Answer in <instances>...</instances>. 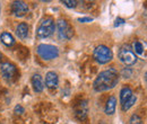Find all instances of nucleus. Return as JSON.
Listing matches in <instances>:
<instances>
[{"mask_svg": "<svg viewBox=\"0 0 147 124\" xmlns=\"http://www.w3.org/2000/svg\"><path fill=\"white\" fill-rule=\"evenodd\" d=\"M118 56L120 59V61L122 63H125L126 66H134L137 62V55L134 53L130 45H122L118 52Z\"/></svg>", "mask_w": 147, "mask_h": 124, "instance_id": "nucleus-3", "label": "nucleus"}, {"mask_svg": "<svg viewBox=\"0 0 147 124\" xmlns=\"http://www.w3.org/2000/svg\"><path fill=\"white\" fill-rule=\"evenodd\" d=\"M112 58H113L112 51L105 45H98L94 50V59L100 64H105V63L110 62Z\"/></svg>", "mask_w": 147, "mask_h": 124, "instance_id": "nucleus-5", "label": "nucleus"}, {"mask_svg": "<svg viewBox=\"0 0 147 124\" xmlns=\"http://www.w3.org/2000/svg\"><path fill=\"white\" fill-rule=\"evenodd\" d=\"M123 24H125V19H122V18H117V19H115V24H114V26L118 27V26L123 25Z\"/></svg>", "mask_w": 147, "mask_h": 124, "instance_id": "nucleus-20", "label": "nucleus"}, {"mask_svg": "<svg viewBox=\"0 0 147 124\" xmlns=\"http://www.w3.org/2000/svg\"><path fill=\"white\" fill-rule=\"evenodd\" d=\"M136 101H137V97H136L135 95H132V96H131V98H130L129 101H127L123 105H121V106H122V111H125V112H126V111L130 109L131 107L134 106V104L136 103Z\"/></svg>", "mask_w": 147, "mask_h": 124, "instance_id": "nucleus-16", "label": "nucleus"}, {"mask_svg": "<svg viewBox=\"0 0 147 124\" xmlns=\"http://www.w3.org/2000/svg\"><path fill=\"white\" fill-rule=\"evenodd\" d=\"M115 107H117V99H115L114 96H111L107 102V105H105V114H108V115L114 114L115 113Z\"/></svg>", "mask_w": 147, "mask_h": 124, "instance_id": "nucleus-12", "label": "nucleus"}, {"mask_svg": "<svg viewBox=\"0 0 147 124\" xmlns=\"http://www.w3.org/2000/svg\"><path fill=\"white\" fill-rule=\"evenodd\" d=\"M36 52L43 60H53L59 56L58 48L50 44H40L37 46Z\"/></svg>", "mask_w": 147, "mask_h": 124, "instance_id": "nucleus-4", "label": "nucleus"}, {"mask_svg": "<svg viewBox=\"0 0 147 124\" xmlns=\"http://www.w3.org/2000/svg\"><path fill=\"white\" fill-rule=\"evenodd\" d=\"M132 95H134V94H132L131 88H129V87H123V88L121 89V91H120V103H121V105H123L127 101H129Z\"/></svg>", "mask_w": 147, "mask_h": 124, "instance_id": "nucleus-14", "label": "nucleus"}, {"mask_svg": "<svg viewBox=\"0 0 147 124\" xmlns=\"http://www.w3.org/2000/svg\"><path fill=\"white\" fill-rule=\"evenodd\" d=\"M15 113L16 114H23L24 113V108L20 106V105H17V106L15 107Z\"/></svg>", "mask_w": 147, "mask_h": 124, "instance_id": "nucleus-21", "label": "nucleus"}, {"mask_svg": "<svg viewBox=\"0 0 147 124\" xmlns=\"http://www.w3.org/2000/svg\"><path fill=\"white\" fill-rule=\"evenodd\" d=\"M0 68H1L0 69L1 70V74H2V77L6 80H11L14 78V76L16 73V68H15L14 64H11L9 62H5V63L1 64Z\"/></svg>", "mask_w": 147, "mask_h": 124, "instance_id": "nucleus-7", "label": "nucleus"}, {"mask_svg": "<svg viewBox=\"0 0 147 124\" xmlns=\"http://www.w3.org/2000/svg\"><path fill=\"white\" fill-rule=\"evenodd\" d=\"M13 14L17 17H23L28 11V6L24 1H14L13 2Z\"/></svg>", "mask_w": 147, "mask_h": 124, "instance_id": "nucleus-8", "label": "nucleus"}, {"mask_svg": "<svg viewBox=\"0 0 147 124\" xmlns=\"http://www.w3.org/2000/svg\"><path fill=\"white\" fill-rule=\"evenodd\" d=\"M57 28H58V34L59 37L62 40H70L74 35L73 27L63 19H60L57 24Z\"/></svg>", "mask_w": 147, "mask_h": 124, "instance_id": "nucleus-6", "label": "nucleus"}, {"mask_svg": "<svg viewBox=\"0 0 147 124\" xmlns=\"http://www.w3.org/2000/svg\"><path fill=\"white\" fill-rule=\"evenodd\" d=\"M55 20L52 18H45L41 21L38 28L36 31L37 37L40 38H47L49 36H51L55 33Z\"/></svg>", "mask_w": 147, "mask_h": 124, "instance_id": "nucleus-2", "label": "nucleus"}, {"mask_svg": "<svg viewBox=\"0 0 147 124\" xmlns=\"http://www.w3.org/2000/svg\"><path fill=\"white\" fill-rule=\"evenodd\" d=\"M16 34H17V36L20 40H25L28 36V26H27V24H25V23L19 24L17 26V28H16Z\"/></svg>", "mask_w": 147, "mask_h": 124, "instance_id": "nucleus-13", "label": "nucleus"}, {"mask_svg": "<svg viewBox=\"0 0 147 124\" xmlns=\"http://www.w3.org/2000/svg\"><path fill=\"white\" fill-rule=\"evenodd\" d=\"M62 3L66 5L68 8H75L77 6V1L76 0H63Z\"/></svg>", "mask_w": 147, "mask_h": 124, "instance_id": "nucleus-17", "label": "nucleus"}, {"mask_svg": "<svg viewBox=\"0 0 147 124\" xmlns=\"http://www.w3.org/2000/svg\"><path fill=\"white\" fill-rule=\"evenodd\" d=\"M130 124H143V122H142V119L138 115L134 114L130 119Z\"/></svg>", "mask_w": 147, "mask_h": 124, "instance_id": "nucleus-18", "label": "nucleus"}, {"mask_svg": "<svg viewBox=\"0 0 147 124\" xmlns=\"http://www.w3.org/2000/svg\"><path fill=\"white\" fill-rule=\"evenodd\" d=\"M145 80H146V81H147V71H146V72H145Z\"/></svg>", "mask_w": 147, "mask_h": 124, "instance_id": "nucleus-23", "label": "nucleus"}, {"mask_svg": "<svg viewBox=\"0 0 147 124\" xmlns=\"http://www.w3.org/2000/svg\"><path fill=\"white\" fill-rule=\"evenodd\" d=\"M119 81V73L114 68L102 71L95 79L93 84V88L95 91H105L114 88Z\"/></svg>", "mask_w": 147, "mask_h": 124, "instance_id": "nucleus-1", "label": "nucleus"}, {"mask_svg": "<svg viewBox=\"0 0 147 124\" xmlns=\"http://www.w3.org/2000/svg\"><path fill=\"white\" fill-rule=\"evenodd\" d=\"M2 60V55H1V53H0V61Z\"/></svg>", "mask_w": 147, "mask_h": 124, "instance_id": "nucleus-24", "label": "nucleus"}, {"mask_svg": "<svg viewBox=\"0 0 147 124\" xmlns=\"http://www.w3.org/2000/svg\"><path fill=\"white\" fill-rule=\"evenodd\" d=\"M45 86L50 89H55L59 85V78L58 74L53 71H49L45 74V81H44Z\"/></svg>", "mask_w": 147, "mask_h": 124, "instance_id": "nucleus-9", "label": "nucleus"}, {"mask_svg": "<svg viewBox=\"0 0 147 124\" xmlns=\"http://www.w3.org/2000/svg\"><path fill=\"white\" fill-rule=\"evenodd\" d=\"M132 51L136 55H139V56H143L147 59V44L146 43H143L140 41H135L132 43Z\"/></svg>", "mask_w": 147, "mask_h": 124, "instance_id": "nucleus-10", "label": "nucleus"}, {"mask_svg": "<svg viewBox=\"0 0 147 124\" xmlns=\"http://www.w3.org/2000/svg\"><path fill=\"white\" fill-rule=\"evenodd\" d=\"M131 74H132V71L130 70L129 68H125L123 70L121 71V76H122L123 78H130Z\"/></svg>", "mask_w": 147, "mask_h": 124, "instance_id": "nucleus-19", "label": "nucleus"}, {"mask_svg": "<svg viewBox=\"0 0 147 124\" xmlns=\"http://www.w3.org/2000/svg\"><path fill=\"white\" fill-rule=\"evenodd\" d=\"M32 85H33V88H34V90L36 92L43 91L44 85H45L44 84V80H43V77L41 74H38V73L33 74V77H32Z\"/></svg>", "mask_w": 147, "mask_h": 124, "instance_id": "nucleus-11", "label": "nucleus"}, {"mask_svg": "<svg viewBox=\"0 0 147 124\" xmlns=\"http://www.w3.org/2000/svg\"><path fill=\"white\" fill-rule=\"evenodd\" d=\"M93 18L91 17H82L78 19V21H80V23H87V21H92Z\"/></svg>", "mask_w": 147, "mask_h": 124, "instance_id": "nucleus-22", "label": "nucleus"}, {"mask_svg": "<svg viewBox=\"0 0 147 124\" xmlns=\"http://www.w3.org/2000/svg\"><path fill=\"white\" fill-rule=\"evenodd\" d=\"M0 40H1V42H2L5 45H7V46H11V45L15 43V40H14L13 35H11L10 33H7V32L1 33Z\"/></svg>", "mask_w": 147, "mask_h": 124, "instance_id": "nucleus-15", "label": "nucleus"}]
</instances>
